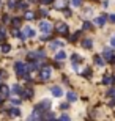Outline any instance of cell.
I'll return each instance as SVG.
<instances>
[{
  "label": "cell",
  "mask_w": 115,
  "mask_h": 121,
  "mask_svg": "<svg viewBox=\"0 0 115 121\" xmlns=\"http://www.w3.org/2000/svg\"><path fill=\"white\" fill-rule=\"evenodd\" d=\"M14 71H16V76H19V77H24L27 74L25 65H24L22 61H16L14 63Z\"/></svg>",
  "instance_id": "6da1fadb"
},
{
  "label": "cell",
  "mask_w": 115,
  "mask_h": 121,
  "mask_svg": "<svg viewBox=\"0 0 115 121\" xmlns=\"http://www.w3.org/2000/svg\"><path fill=\"white\" fill-rule=\"evenodd\" d=\"M51 74H52V69L49 66H44L43 69H41V74H40V79L43 82H46V80H49L51 79Z\"/></svg>",
  "instance_id": "7a4b0ae2"
},
{
  "label": "cell",
  "mask_w": 115,
  "mask_h": 121,
  "mask_svg": "<svg viewBox=\"0 0 115 121\" xmlns=\"http://www.w3.org/2000/svg\"><path fill=\"white\" fill-rule=\"evenodd\" d=\"M55 30H57L58 35H63V36H66L68 35V25L66 24H57V27H55Z\"/></svg>",
  "instance_id": "3957f363"
},
{
  "label": "cell",
  "mask_w": 115,
  "mask_h": 121,
  "mask_svg": "<svg viewBox=\"0 0 115 121\" xmlns=\"http://www.w3.org/2000/svg\"><path fill=\"white\" fill-rule=\"evenodd\" d=\"M40 30L44 31V33H49V31L52 30V24L47 22V21H41L40 22Z\"/></svg>",
  "instance_id": "277c9868"
},
{
  "label": "cell",
  "mask_w": 115,
  "mask_h": 121,
  "mask_svg": "<svg viewBox=\"0 0 115 121\" xmlns=\"http://www.w3.org/2000/svg\"><path fill=\"white\" fill-rule=\"evenodd\" d=\"M28 118H30V120H41V118H43V110H41V108H38V105H36L35 110L32 112V115Z\"/></svg>",
  "instance_id": "5b68a950"
},
{
  "label": "cell",
  "mask_w": 115,
  "mask_h": 121,
  "mask_svg": "<svg viewBox=\"0 0 115 121\" xmlns=\"http://www.w3.org/2000/svg\"><path fill=\"white\" fill-rule=\"evenodd\" d=\"M112 57H114L112 49H104V52H102V58H104V61H110Z\"/></svg>",
  "instance_id": "8992f818"
},
{
  "label": "cell",
  "mask_w": 115,
  "mask_h": 121,
  "mask_svg": "<svg viewBox=\"0 0 115 121\" xmlns=\"http://www.w3.org/2000/svg\"><path fill=\"white\" fill-rule=\"evenodd\" d=\"M102 83H104V85H114L115 83V77L110 76V74H107V76L102 79Z\"/></svg>",
  "instance_id": "52a82bcc"
},
{
  "label": "cell",
  "mask_w": 115,
  "mask_h": 121,
  "mask_svg": "<svg viewBox=\"0 0 115 121\" xmlns=\"http://www.w3.org/2000/svg\"><path fill=\"white\" fill-rule=\"evenodd\" d=\"M93 24H96L98 27H102V25L106 24V16L102 14V16H99V17H96L95 21H93Z\"/></svg>",
  "instance_id": "ba28073f"
},
{
  "label": "cell",
  "mask_w": 115,
  "mask_h": 121,
  "mask_svg": "<svg viewBox=\"0 0 115 121\" xmlns=\"http://www.w3.org/2000/svg\"><path fill=\"white\" fill-rule=\"evenodd\" d=\"M0 93H2V98H8V94H9V88L8 85H0Z\"/></svg>",
  "instance_id": "9c48e42d"
},
{
  "label": "cell",
  "mask_w": 115,
  "mask_h": 121,
  "mask_svg": "<svg viewBox=\"0 0 115 121\" xmlns=\"http://www.w3.org/2000/svg\"><path fill=\"white\" fill-rule=\"evenodd\" d=\"M52 94L54 96H55V98H60V96H62L63 94V91H62V88H60V86H52Z\"/></svg>",
  "instance_id": "30bf717a"
},
{
  "label": "cell",
  "mask_w": 115,
  "mask_h": 121,
  "mask_svg": "<svg viewBox=\"0 0 115 121\" xmlns=\"http://www.w3.org/2000/svg\"><path fill=\"white\" fill-rule=\"evenodd\" d=\"M66 99L69 101V102H74V101H77V94H76L74 91H68L66 93Z\"/></svg>",
  "instance_id": "8fae6325"
},
{
  "label": "cell",
  "mask_w": 115,
  "mask_h": 121,
  "mask_svg": "<svg viewBox=\"0 0 115 121\" xmlns=\"http://www.w3.org/2000/svg\"><path fill=\"white\" fill-rule=\"evenodd\" d=\"M24 36H28V38H32V36H35V30H33V28H30V27H27V28H24Z\"/></svg>",
  "instance_id": "7c38bea8"
},
{
  "label": "cell",
  "mask_w": 115,
  "mask_h": 121,
  "mask_svg": "<svg viewBox=\"0 0 115 121\" xmlns=\"http://www.w3.org/2000/svg\"><path fill=\"white\" fill-rule=\"evenodd\" d=\"M8 115L9 117H19V115H21V110H19L18 107H13V108L8 110Z\"/></svg>",
  "instance_id": "4fadbf2b"
},
{
  "label": "cell",
  "mask_w": 115,
  "mask_h": 121,
  "mask_svg": "<svg viewBox=\"0 0 115 121\" xmlns=\"http://www.w3.org/2000/svg\"><path fill=\"white\" fill-rule=\"evenodd\" d=\"M49 107H51V102H49L47 99H46V101H43V102H41L40 105H38V108H41L43 112H46V110H47Z\"/></svg>",
  "instance_id": "5bb4252c"
},
{
  "label": "cell",
  "mask_w": 115,
  "mask_h": 121,
  "mask_svg": "<svg viewBox=\"0 0 115 121\" xmlns=\"http://www.w3.org/2000/svg\"><path fill=\"white\" fill-rule=\"evenodd\" d=\"M21 93H22V98H24V99H27V98H32V96H33V90H32V88H27V90L21 91Z\"/></svg>",
  "instance_id": "9a60e30c"
},
{
  "label": "cell",
  "mask_w": 115,
  "mask_h": 121,
  "mask_svg": "<svg viewBox=\"0 0 115 121\" xmlns=\"http://www.w3.org/2000/svg\"><path fill=\"white\" fill-rule=\"evenodd\" d=\"M54 118H55V115L52 112H47L46 110V112H43V118L41 120H54Z\"/></svg>",
  "instance_id": "2e32d148"
},
{
  "label": "cell",
  "mask_w": 115,
  "mask_h": 121,
  "mask_svg": "<svg viewBox=\"0 0 115 121\" xmlns=\"http://www.w3.org/2000/svg\"><path fill=\"white\" fill-rule=\"evenodd\" d=\"M82 46H84V49H92L93 41L92 39H84V41H82Z\"/></svg>",
  "instance_id": "e0dca14e"
},
{
  "label": "cell",
  "mask_w": 115,
  "mask_h": 121,
  "mask_svg": "<svg viewBox=\"0 0 115 121\" xmlns=\"http://www.w3.org/2000/svg\"><path fill=\"white\" fill-rule=\"evenodd\" d=\"M21 91H22L21 85H13V88H11V93L13 94H21Z\"/></svg>",
  "instance_id": "ac0fdd59"
},
{
  "label": "cell",
  "mask_w": 115,
  "mask_h": 121,
  "mask_svg": "<svg viewBox=\"0 0 115 121\" xmlns=\"http://www.w3.org/2000/svg\"><path fill=\"white\" fill-rule=\"evenodd\" d=\"M65 58H66V54H65L63 50H60V52L55 55V60H57V61H60V60H65Z\"/></svg>",
  "instance_id": "d6986e66"
},
{
  "label": "cell",
  "mask_w": 115,
  "mask_h": 121,
  "mask_svg": "<svg viewBox=\"0 0 115 121\" xmlns=\"http://www.w3.org/2000/svg\"><path fill=\"white\" fill-rule=\"evenodd\" d=\"M57 47H63V43H60V41H54V43H51V49H57Z\"/></svg>",
  "instance_id": "ffe728a7"
},
{
  "label": "cell",
  "mask_w": 115,
  "mask_h": 121,
  "mask_svg": "<svg viewBox=\"0 0 115 121\" xmlns=\"http://www.w3.org/2000/svg\"><path fill=\"white\" fill-rule=\"evenodd\" d=\"M95 61H96L98 66H102V65H104V58H102L101 55H96V57H95Z\"/></svg>",
  "instance_id": "44dd1931"
},
{
  "label": "cell",
  "mask_w": 115,
  "mask_h": 121,
  "mask_svg": "<svg viewBox=\"0 0 115 121\" xmlns=\"http://www.w3.org/2000/svg\"><path fill=\"white\" fill-rule=\"evenodd\" d=\"M11 25H13L14 28H18L19 25H21V19H19V17H14L13 21H11Z\"/></svg>",
  "instance_id": "7402d4cb"
},
{
  "label": "cell",
  "mask_w": 115,
  "mask_h": 121,
  "mask_svg": "<svg viewBox=\"0 0 115 121\" xmlns=\"http://www.w3.org/2000/svg\"><path fill=\"white\" fill-rule=\"evenodd\" d=\"M24 17L28 19V21H32V19H35V13H32V11H27V13L24 14Z\"/></svg>",
  "instance_id": "603a6c76"
},
{
  "label": "cell",
  "mask_w": 115,
  "mask_h": 121,
  "mask_svg": "<svg viewBox=\"0 0 115 121\" xmlns=\"http://www.w3.org/2000/svg\"><path fill=\"white\" fill-rule=\"evenodd\" d=\"M16 8H19V9H25L27 8V2H16Z\"/></svg>",
  "instance_id": "cb8c5ba5"
},
{
  "label": "cell",
  "mask_w": 115,
  "mask_h": 121,
  "mask_svg": "<svg viewBox=\"0 0 115 121\" xmlns=\"http://www.w3.org/2000/svg\"><path fill=\"white\" fill-rule=\"evenodd\" d=\"M79 36H80V33H79V31H77V33H74V35H71V36H69V41H71V43H76Z\"/></svg>",
  "instance_id": "d4e9b609"
},
{
  "label": "cell",
  "mask_w": 115,
  "mask_h": 121,
  "mask_svg": "<svg viewBox=\"0 0 115 121\" xmlns=\"http://www.w3.org/2000/svg\"><path fill=\"white\" fill-rule=\"evenodd\" d=\"M9 49H11V46H9V44H3V46H2V52H3V54H8Z\"/></svg>",
  "instance_id": "484cf974"
},
{
  "label": "cell",
  "mask_w": 115,
  "mask_h": 121,
  "mask_svg": "<svg viewBox=\"0 0 115 121\" xmlns=\"http://www.w3.org/2000/svg\"><path fill=\"white\" fill-rule=\"evenodd\" d=\"M2 39H5V28L0 25V41Z\"/></svg>",
  "instance_id": "4316f807"
},
{
  "label": "cell",
  "mask_w": 115,
  "mask_h": 121,
  "mask_svg": "<svg viewBox=\"0 0 115 121\" xmlns=\"http://www.w3.org/2000/svg\"><path fill=\"white\" fill-rule=\"evenodd\" d=\"M21 101H22V99H11V102H13V105H19V104H21Z\"/></svg>",
  "instance_id": "83f0119b"
},
{
  "label": "cell",
  "mask_w": 115,
  "mask_h": 121,
  "mask_svg": "<svg viewBox=\"0 0 115 121\" xmlns=\"http://www.w3.org/2000/svg\"><path fill=\"white\" fill-rule=\"evenodd\" d=\"M90 28H92V25H90V22H85V24H84V30H87V31H88Z\"/></svg>",
  "instance_id": "f1b7e54d"
},
{
  "label": "cell",
  "mask_w": 115,
  "mask_h": 121,
  "mask_svg": "<svg viewBox=\"0 0 115 121\" xmlns=\"http://www.w3.org/2000/svg\"><path fill=\"white\" fill-rule=\"evenodd\" d=\"M107 94H109V96H114V98H115V88H110V90L107 91Z\"/></svg>",
  "instance_id": "f546056e"
},
{
  "label": "cell",
  "mask_w": 115,
  "mask_h": 121,
  "mask_svg": "<svg viewBox=\"0 0 115 121\" xmlns=\"http://www.w3.org/2000/svg\"><path fill=\"white\" fill-rule=\"evenodd\" d=\"M80 3H82V0H73V5L74 6H80Z\"/></svg>",
  "instance_id": "4dcf8cb0"
},
{
  "label": "cell",
  "mask_w": 115,
  "mask_h": 121,
  "mask_svg": "<svg viewBox=\"0 0 115 121\" xmlns=\"http://www.w3.org/2000/svg\"><path fill=\"white\" fill-rule=\"evenodd\" d=\"M55 6H57V8H63V6H65V3L60 0V2H57V3H55Z\"/></svg>",
  "instance_id": "1f68e13d"
},
{
  "label": "cell",
  "mask_w": 115,
  "mask_h": 121,
  "mask_svg": "<svg viewBox=\"0 0 115 121\" xmlns=\"http://www.w3.org/2000/svg\"><path fill=\"white\" fill-rule=\"evenodd\" d=\"M84 77H90V69H88V68L84 71Z\"/></svg>",
  "instance_id": "d6a6232c"
},
{
  "label": "cell",
  "mask_w": 115,
  "mask_h": 121,
  "mask_svg": "<svg viewBox=\"0 0 115 121\" xmlns=\"http://www.w3.org/2000/svg\"><path fill=\"white\" fill-rule=\"evenodd\" d=\"M60 120H62V121H68V120H69V117H68V115H62Z\"/></svg>",
  "instance_id": "836d02e7"
},
{
  "label": "cell",
  "mask_w": 115,
  "mask_h": 121,
  "mask_svg": "<svg viewBox=\"0 0 115 121\" xmlns=\"http://www.w3.org/2000/svg\"><path fill=\"white\" fill-rule=\"evenodd\" d=\"M63 13H65V16H71V11H69L68 8H65V9H63Z\"/></svg>",
  "instance_id": "e575fe53"
},
{
  "label": "cell",
  "mask_w": 115,
  "mask_h": 121,
  "mask_svg": "<svg viewBox=\"0 0 115 121\" xmlns=\"http://www.w3.org/2000/svg\"><path fill=\"white\" fill-rule=\"evenodd\" d=\"M107 104H109L110 107H114V105H115V98H114V99H110V101H109V102H107Z\"/></svg>",
  "instance_id": "d590c367"
},
{
  "label": "cell",
  "mask_w": 115,
  "mask_h": 121,
  "mask_svg": "<svg viewBox=\"0 0 115 121\" xmlns=\"http://www.w3.org/2000/svg\"><path fill=\"white\" fill-rule=\"evenodd\" d=\"M9 8H13V6H16V2H14V0H9Z\"/></svg>",
  "instance_id": "8d00e7d4"
},
{
  "label": "cell",
  "mask_w": 115,
  "mask_h": 121,
  "mask_svg": "<svg viewBox=\"0 0 115 121\" xmlns=\"http://www.w3.org/2000/svg\"><path fill=\"white\" fill-rule=\"evenodd\" d=\"M43 3H44V5H49V3H54V0H43Z\"/></svg>",
  "instance_id": "74e56055"
},
{
  "label": "cell",
  "mask_w": 115,
  "mask_h": 121,
  "mask_svg": "<svg viewBox=\"0 0 115 121\" xmlns=\"http://www.w3.org/2000/svg\"><path fill=\"white\" fill-rule=\"evenodd\" d=\"M71 58H73V61H74V63H76V61H77V60H79V57H77V55H76V54H74V55H73V57H71Z\"/></svg>",
  "instance_id": "f35d334b"
},
{
  "label": "cell",
  "mask_w": 115,
  "mask_h": 121,
  "mask_svg": "<svg viewBox=\"0 0 115 121\" xmlns=\"http://www.w3.org/2000/svg\"><path fill=\"white\" fill-rule=\"evenodd\" d=\"M109 19H110V22H115V14H110V16H109Z\"/></svg>",
  "instance_id": "ab89813d"
},
{
  "label": "cell",
  "mask_w": 115,
  "mask_h": 121,
  "mask_svg": "<svg viewBox=\"0 0 115 121\" xmlns=\"http://www.w3.org/2000/svg\"><path fill=\"white\" fill-rule=\"evenodd\" d=\"M2 77H6V72L5 71H0V79H2Z\"/></svg>",
  "instance_id": "60d3db41"
},
{
  "label": "cell",
  "mask_w": 115,
  "mask_h": 121,
  "mask_svg": "<svg viewBox=\"0 0 115 121\" xmlns=\"http://www.w3.org/2000/svg\"><path fill=\"white\" fill-rule=\"evenodd\" d=\"M41 14L43 16H47V9H41Z\"/></svg>",
  "instance_id": "b9f144b4"
},
{
  "label": "cell",
  "mask_w": 115,
  "mask_h": 121,
  "mask_svg": "<svg viewBox=\"0 0 115 121\" xmlns=\"http://www.w3.org/2000/svg\"><path fill=\"white\" fill-rule=\"evenodd\" d=\"M3 21H5V22H9V21H11V19H9L8 16H3Z\"/></svg>",
  "instance_id": "7bdbcfd3"
},
{
  "label": "cell",
  "mask_w": 115,
  "mask_h": 121,
  "mask_svg": "<svg viewBox=\"0 0 115 121\" xmlns=\"http://www.w3.org/2000/svg\"><path fill=\"white\" fill-rule=\"evenodd\" d=\"M110 44H112V46H114V47H115V36H114V38H112V39H110Z\"/></svg>",
  "instance_id": "ee69618b"
},
{
  "label": "cell",
  "mask_w": 115,
  "mask_h": 121,
  "mask_svg": "<svg viewBox=\"0 0 115 121\" xmlns=\"http://www.w3.org/2000/svg\"><path fill=\"white\" fill-rule=\"evenodd\" d=\"M2 102H3V98H2V96H0V105H2Z\"/></svg>",
  "instance_id": "f6af8a7d"
},
{
  "label": "cell",
  "mask_w": 115,
  "mask_h": 121,
  "mask_svg": "<svg viewBox=\"0 0 115 121\" xmlns=\"http://www.w3.org/2000/svg\"><path fill=\"white\" fill-rule=\"evenodd\" d=\"M112 63H114V65H115V57H112Z\"/></svg>",
  "instance_id": "bcb514c9"
},
{
  "label": "cell",
  "mask_w": 115,
  "mask_h": 121,
  "mask_svg": "<svg viewBox=\"0 0 115 121\" xmlns=\"http://www.w3.org/2000/svg\"><path fill=\"white\" fill-rule=\"evenodd\" d=\"M95 2H96V0H95Z\"/></svg>",
  "instance_id": "7dc6e473"
}]
</instances>
